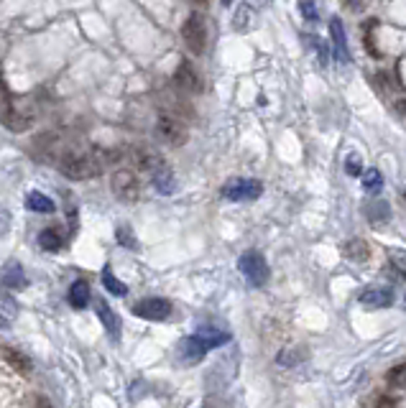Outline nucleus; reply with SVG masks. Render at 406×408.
I'll list each match as a JSON object with an SVG mask.
<instances>
[{
	"label": "nucleus",
	"mask_w": 406,
	"mask_h": 408,
	"mask_svg": "<svg viewBox=\"0 0 406 408\" xmlns=\"http://www.w3.org/2000/svg\"><path fill=\"white\" fill-rule=\"evenodd\" d=\"M3 125L13 130V133H23L34 125V108H28L26 102L8 100L3 108Z\"/></svg>",
	"instance_id": "obj_1"
},
{
	"label": "nucleus",
	"mask_w": 406,
	"mask_h": 408,
	"mask_svg": "<svg viewBox=\"0 0 406 408\" xmlns=\"http://www.w3.org/2000/svg\"><path fill=\"white\" fill-rule=\"evenodd\" d=\"M181 38L184 44L190 46L192 54H202L205 51V44H207V23L199 13H192L187 16V21L181 23Z\"/></svg>",
	"instance_id": "obj_2"
},
{
	"label": "nucleus",
	"mask_w": 406,
	"mask_h": 408,
	"mask_svg": "<svg viewBox=\"0 0 406 408\" xmlns=\"http://www.w3.org/2000/svg\"><path fill=\"white\" fill-rule=\"evenodd\" d=\"M238 268H240V273L256 289H261L263 283L269 281V265H266V261H263V255L258 250H248V253L240 255Z\"/></svg>",
	"instance_id": "obj_3"
},
{
	"label": "nucleus",
	"mask_w": 406,
	"mask_h": 408,
	"mask_svg": "<svg viewBox=\"0 0 406 408\" xmlns=\"http://www.w3.org/2000/svg\"><path fill=\"white\" fill-rule=\"evenodd\" d=\"M263 194V184L258 179H230L223 187V197L230 202H253Z\"/></svg>",
	"instance_id": "obj_4"
},
{
	"label": "nucleus",
	"mask_w": 406,
	"mask_h": 408,
	"mask_svg": "<svg viewBox=\"0 0 406 408\" xmlns=\"http://www.w3.org/2000/svg\"><path fill=\"white\" fill-rule=\"evenodd\" d=\"M156 133H159V138H161L163 143L174 145V148L184 145L187 143V138H190L187 125H184L181 120L172 118V115H161V118H159V123H156Z\"/></svg>",
	"instance_id": "obj_5"
},
{
	"label": "nucleus",
	"mask_w": 406,
	"mask_h": 408,
	"mask_svg": "<svg viewBox=\"0 0 406 408\" xmlns=\"http://www.w3.org/2000/svg\"><path fill=\"white\" fill-rule=\"evenodd\" d=\"M110 187H113V194L123 202H133L141 194V184L135 179V173L128 171V169H117L110 179Z\"/></svg>",
	"instance_id": "obj_6"
},
{
	"label": "nucleus",
	"mask_w": 406,
	"mask_h": 408,
	"mask_svg": "<svg viewBox=\"0 0 406 408\" xmlns=\"http://www.w3.org/2000/svg\"><path fill=\"white\" fill-rule=\"evenodd\" d=\"M133 314L141 319H148V322H163V319L172 317V301L159 299V296L144 299L133 307Z\"/></svg>",
	"instance_id": "obj_7"
},
{
	"label": "nucleus",
	"mask_w": 406,
	"mask_h": 408,
	"mask_svg": "<svg viewBox=\"0 0 406 408\" xmlns=\"http://www.w3.org/2000/svg\"><path fill=\"white\" fill-rule=\"evenodd\" d=\"M207 352H210V347L205 345V339L199 335H192L179 342V357H181V363H187V365L199 363Z\"/></svg>",
	"instance_id": "obj_8"
},
{
	"label": "nucleus",
	"mask_w": 406,
	"mask_h": 408,
	"mask_svg": "<svg viewBox=\"0 0 406 408\" xmlns=\"http://www.w3.org/2000/svg\"><path fill=\"white\" fill-rule=\"evenodd\" d=\"M174 84L184 92H194V95L202 92V80H199V74L192 69L190 62H181L179 67H177V72H174Z\"/></svg>",
	"instance_id": "obj_9"
},
{
	"label": "nucleus",
	"mask_w": 406,
	"mask_h": 408,
	"mask_svg": "<svg viewBox=\"0 0 406 408\" xmlns=\"http://www.w3.org/2000/svg\"><path fill=\"white\" fill-rule=\"evenodd\" d=\"M131 158H133V163L141 171H148V173H154L163 163L161 156L156 154L154 148H148V145H135L133 151H131Z\"/></svg>",
	"instance_id": "obj_10"
},
{
	"label": "nucleus",
	"mask_w": 406,
	"mask_h": 408,
	"mask_svg": "<svg viewBox=\"0 0 406 408\" xmlns=\"http://www.w3.org/2000/svg\"><path fill=\"white\" fill-rule=\"evenodd\" d=\"M95 311H98L100 322H102V326H105V332H108L110 339H113V342H120V319H117V314L110 309L108 301H98Z\"/></svg>",
	"instance_id": "obj_11"
},
{
	"label": "nucleus",
	"mask_w": 406,
	"mask_h": 408,
	"mask_svg": "<svg viewBox=\"0 0 406 408\" xmlns=\"http://www.w3.org/2000/svg\"><path fill=\"white\" fill-rule=\"evenodd\" d=\"M330 36H332V46H335V54H337V62L348 64L350 62V51H348V41H345V28L343 21L332 16L330 21Z\"/></svg>",
	"instance_id": "obj_12"
},
{
	"label": "nucleus",
	"mask_w": 406,
	"mask_h": 408,
	"mask_svg": "<svg viewBox=\"0 0 406 408\" xmlns=\"http://www.w3.org/2000/svg\"><path fill=\"white\" fill-rule=\"evenodd\" d=\"M358 301L368 309H386L394 304V291L391 289H365V291H361Z\"/></svg>",
	"instance_id": "obj_13"
},
{
	"label": "nucleus",
	"mask_w": 406,
	"mask_h": 408,
	"mask_svg": "<svg viewBox=\"0 0 406 408\" xmlns=\"http://www.w3.org/2000/svg\"><path fill=\"white\" fill-rule=\"evenodd\" d=\"M345 258H350V261H355V263H365L370 258V248L365 240H361V237H352V240H348L345 243Z\"/></svg>",
	"instance_id": "obj_14"
},
{
	"label": "nucleus",
	"mask_w": 406,
	"mask_h": 408,
	"mask_svg": "<svg viewBox=\"0 0 406 408\" xmlns=\"http://www.w3.org/2000/svg\"><path fill=\"white\" fill-rule=\"evenodd\" d=\"M151 176H154V187L159 194H172L174 187H177V182H174V171L166 166V163H161Z\"/></svg>",
	"instance_id": "obj_15"
},
{
	"label": "nucleus",
	"mask_w": 406,
	"mask_h": 408,
	"mask_svg": "<svg viewBox=\"0 0 406 408\" xmlns=\"http://www.w3.org/2000/svg\"><path fill=\"white\" fill-rule=\"evenodd\" d=\"M69 304H72V309H84L87 304H90V283L87 281H74L72 286H69Z\"/></svg>",
	"instance_id": "obj_16"
},
{
	"label": "nucleus",
	"mask_w": 406,
	"mask_h": 408,
	"mask_svg": "<svg viewBox=\"0 0 406 408\" xmlns=\"http://www.w3.org/2000/svg\"><path fill=\"white\" fill-rule=\"evenodd\" d=\"M3 283L8 286V289H26L28 286V278L26 273H23V268H21L19 263H8V268H5V273H3Z\"/></svg>",
	"instance_id": "obj_17"
},
{
	"label": "nucleus",
	"mask_w": 406,
	"mask_h": 408,
	"mask_svg": "<svg viewBox=\"0 0 406 408\" xmlns=\"http://www.w3.org/2000/svg\"><path fill=\"white\" fill-rule=\"evenodd\" d=\"M38 245L44 248V250H59L64 245V237L59 232V225H52L41 230V235H38Z\"/></svg>",
	"instance_id": "obj_18"
},
{
	"label": "nucleus",
	"mask_w": 406,
	"mask_h": 408,
	"mask_svg": "<svg viewBox=\"0 0 406 408\" xmlns=\"http://www.w3.org/2000/svg\"><path fill=\"white\" fill-rule=\"evenodd\" d=\"M26 207L31 209V212H44V215H49V212H54L56 204L54 200H49L46 194H41V191H31L26 197Z\"/></svg>",
	"instance_id": "obj_19"
},
{
	"label": "nucleus",
	"mask_w": 406,
	"mask_h": 408,
	"mask_svg": "<svg viewBox=\"0 0 406 408\" xmlns=\"http://www.w3.org/2000/svg\"><path fill=\"white\" fill-rule=\"evenodd\" d=\"M102 286H105V289H108L113 296H126V293H128V286L123 281H117L115 273H113V268H110V265H105V268H102Z\"/></svg>",
	"instance_id": "obj_20"
},
{
	"label": "nucleus",
	"mask_w": 406,
	"mask_h": 408,
	"mask_svg": "<svg viewBox=\"0 0 406 408\" xmlns=\"http://www.w3.org/2000/svg\"><path fill=\"white\" fill-rule=\"evenodd\" d=\"M276 360H279V365H289V368H294V365H299V363H304V360H307V350H304V347L281 350Z\"/></svg>",
	"instance_id": "obj_21"
},
{
	"label": "nucleus",
	"mask_w": 406,
	"mask_h": 408,
	"mask_svg": "<svg viewBox=\"0 0 406 408\" xmlns=\"http://www.w3.org/2000/svg\"><path fill=\"white\" fill-rule=\"evenodd\" d=\"M197 335L205 339V345H207L210 350L227 345V339H230V335H225V332H215V329H199Z\"/></svg>",
	"instance_id": "obj_22"
},
{
	"label": "nucleus",
	"mask_w": 406,
	"mask_h": 408,
	"mask_svg": "<svg viewBox=\"0 0 406 408\" xmlns=\"http://www.w3.org/2000/svg\"><path fill=\"white\" fill-rule=\"evenodd\" d=\"M388 263H391V268L406 281V250H401V248H391V250H388Z\"/></svg>",
	"instance_id": "obj_23"
},
{
	"label": "nucleus",
	"mask_w": 406,
	"mask_h": 408,
	"mask_svg": "<svg viewBox=\"0 0 406 408\" xmlns=\"http://www.w3.org/2000/svg\"><path fill=\"white\" fill-rule=\"evenodd\" d=\"M381 187H383V176H381L379 169L365 171V176H363V189L368 191V194H376V191H381Z\"/></svg>",
	"instance_id": "obj_24"
},
{
	"label": "nucleus",
	"mask_w": 406,
	"mask_h": 408,
	"mask_svg": "<svg viewBox=\"0 0 406 408\" xmlns=\"http://www.w3.org/2000/svg\"><path fill=\"white\" fill-rule=\"evenodd\" d=\"M365 215H368L370 222L381 225V222H386V219L391 217V209H388L386 202H376V204H370V209L365 212Z\"/></svg>",
	"instance_id": "obj_25"
},
{
	"label": "nucleus",
	"mask_w": 406,
	"mask_h": 408,
	"mask_svg": "<svg viewBox=\"0 0 406 408\" xmlns=\"http://www.w3.org/2000/svg\"><path fill=\"white\" fill-rule=\"evenodd\" d=\"M115 237H117V243L123 245V248H128V250H138V240H135V235H133V230L128 225H120L115 230Z\"/></svg>",
	"instance_id": "obj_26"
},
{
	"label": "nucleus",
	"mask_w": 406,
	"mask_h": 408,
	"mask_svg": "<svg viewBox=\"0 0 406 408\" xmlns=\"http://www.w3.org/2000/svg\"><path fill=\"white\" fill-rule=\"evenodd\" d=\"M386 381H388V385H394V388H404L406 385V363L391 368L386 375Z\"/></svg>",
	"instance_id": "obj_27"
},
{
	"label": "nucleus",
	"mask_w": 406,
	"mask_h": 408,
	"mask_svg": "<svg viewBox=\"0 0 406 408\" xmlns=\"http://www.w3.org/2000/svg\"><path fill=\"white\" fill-rule=\"evenodd\" d=\"M345 173L348 176H361L363 173V158L358 154H350L345 158Z\"/></svg>",
	"instance_id": "obj_28"
},
{
	"label": "nucleus",
	"mask_w": 406,
	"mask_h": 408,
	"mask_svg": "<svg viewBox=\"0 0 406 408\" xmlns=\"http://www.w3.org/2000/svg\"><path fill=\"white\" fill-rule=\"evenodd\" d=\"M309 41H312V46L319 51V62H322V67H327V62H330V49H327V44L319 36H312Z\"/></svg>",
	"instance_id": "obj_29"
},
{
	"label": "nucleus",
	"mask_w": 406,
	"mask_h": 408,
	"mask_svg": "<svg viewBox=\"0 0 406 408\" xmlns=\"http://www.w3.org/2000/svg\"><path fill=\"white\" fill-rule=\"evenodd\" d=\"M302 16L304 19H309V21H317V5H315V0H302Z\"/></svg>",
	"instance_id": "obj_30"
},
{
	"label": "nucleus",
	"mask_w": 406,
	"mask_h": 408,
	"mask_svg": "<svg viewBox=\"0 0 406 408\" xmlns=\"http://www.w3.org/2000/svg\"><path fill=\"white\" fill-rule=\"evenodd\" d=\"M0 304H3V307L8 309L10 314H13V311H19V309H16V304H13V301H10L8 296H5V293H3V289H0Z\"/></svg>",
	"instance_id": "obj_31"
},
{
	"label": "nucleus",
	"mask_w": 406,
	"mask_h": 408,
	"mask_svg": "<svg viewBox=\"0 0 406 408\" xmlns=\"http://www.w3.org/2000/svg\"><path fill=\"white\" fill-rule=\"evenodd\" d=\"M394 403H396L394 398H379L376 400V406H394Z\"/></svg>",
	"instance_id": "obj_32"
},
{
	"label": "nucleus",
	"mask_w": 406,
	"mask_h": 408,
	"mask_svg": "<svg viewBox=\"0 0 406 408\" xmlns=\"http://www.w3.org/2000/svg\"><path fill=\"white\" fill-rule=\"evenodd\" d=\"M0 329H8V319L0 317Z\"/></svg>",
	"instance_id": "obj_33"
},
{
	"label": "nucleus",
	"mask_w": 406,
	"mask_h": 408,
	"mask_svg": "<svg viewBox=\"0 0 406 408\" xmlns=\"http://www.w3.org/2000/svg\"><path fill=\"white\" fill-rule=\"evenodd\" d=\"M398 108H401V112H404V115H406V100L398 102Z\"/></svg>",
	"instance_id": "obj_34"
},
{
	"label": "nucleus",
	"mask_w": 406,
	"mask_h": 408,
	"mask_svg": "<svg viewBox=\"0 0 406 408\" xmlns=\"http://www.w3.org/2000/svg\"><path fill=\"white\" fill-rule=\"evenodd\" d=\"M227 3H233V0H223V5H227Z\"/></svg>",
	"instance_id": "obj_35"
},
{
	"label": "nucleus",
	"mask_w": 406,
	"mask_h": 408,
	"mask_svg": "<svg viewBox=\"0 0 406 408\" xmlns=\"http://www.w3.org/2000/svg\"><path fill=\"white\" fill-rule=\"evenodd\" d=\"M348 3H352V5H358V3H355V0H348Z\"/></svg>",
	"instance_id": "obj_36"
},
{
	"label": "nucleus",
	"mask_w": 406,
	"mask_h": 408,
	"mask_svg": "<svg viewBox=\"0 0 406 408\" xmlns=\"http://www.w3.org/2000/svg\"><path fill=\"white\" fill-rule=\"evenodd\" d=\"M404 200H406V189H404Z\"/></svg>",
	"instance_id": "obj_37"
},
{
	"label": "nucleus",
	"mask_w": 406,
	"mask_h": 408,
	"mask_svg": "<svg viewBox=\"0 0 406 408\" xmlns=\"http://www.w3.org/2000/svg\"><path fill=\"white\" fill-rule=\"evenodd\" d=\"M404 307H406V296H404Z\"/></svg>",
	"instance_id": "obj_38"
}]
</instances>
